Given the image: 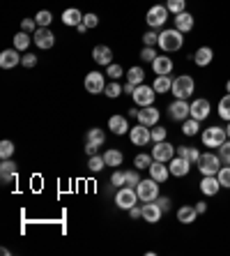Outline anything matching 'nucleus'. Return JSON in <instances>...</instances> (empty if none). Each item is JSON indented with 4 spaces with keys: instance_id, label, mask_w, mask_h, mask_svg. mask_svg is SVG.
<instances>
[{
    "instance_id": "obj_56",
    "label": "nucleus",
    "mask_w": 230,
    "mask_h": 256,
    "mask_svg": "<svg viewBox=\"0 0 230 256\" xmlns=\"http://www.w3.org/2000/svg\"><path fill=\"white\" fill-rule=\"evenodd\" d=\"M97 150H99V146H95V143H88V141H85V152H88L90 157L97 155Z\"/></svg>"
},
{
    "instance_id": "obj_18",
    "label": "nucleus",
    "mask_w": 230,
    "mask_h": 256,
    "mask_svg": "<svg viewBox=\"0 0 230 256\" xmlns=\"http://www.w3.org/2000/svg\"><path fill=\"white\" fill-rule=\"evenodd\" d=\"M18 62H21V56H18L16 48H5V51L0 54V67H2V70H14Z\"/></svg>"
},
{
    "instance_id": "obj_25",
    "label": "nucleus",
    "mask_w": 230,
    "mask_h": 256,
    "mask_svg": "<svg viewBox=\"0 0 230 256\" xmlns=\"http://www.w3.org/2000/svg\"><path fill=\"white\" fill-rule=\"evenodd\" d=\"M62 24L69 26V28H76V26L83 24V14L78 12L76 7H69V10H65V12H62Z\"/></svg>"
},
{
    "instance_id": "obj_58",
    "label": "nucleus",
    "mask_w": 230,
    "mask_h": 256,
    "mask_svg": "<svg viewBox=\"0 0 230 256\" xmlns=\"http://www.w3.org/2000/svg\"><path fill=\"white\" fill-rule=\"evenodd\" d=\"M134 90H136V86L127 81V84H124V88H122V92H127V95H134Z\"/></svg>"
},
{
    "instance_id": "obj_54",
    "label": "nucleus",
    "mask_w": 230,
    "mask_h": 256,
    "mask_svg": "<svg viewBox=\"0 0 230 256\" xmlns=\"http://www.w3.org/2000/svg\"><path fill=\"white\" fill-rule=\"evenodd\" d=\"M157 203H159V208L164 210V212H168V210H171V198H168V196L157 198Z\"/></svg>"
},
{
    "instance_id": "obj_19",
    "label": "nucleus",
    "mask_w": 230,
    "mask_h": 256,
    "mask_svg": "<svg viewBox=\"0 0 230 256\" xmlns=\"http://www.w3.org/2000/svg\"><path fill=\"white\" fill-rule=\"evenodd\" d=\"M161 214H164V210L159 208V203H145L143 206V220L148 222V224H157V222L161 220Z\"/></svg>"
},
{
    "instance_id": "obj_61",
    "label": "nucleus",
    "mask_w": 230,
    "mask_h": 256,
    "mask_svg": "<svg viewBox=\"0 0 230 256\" xmlns=\"http://www.w3.org/2000/svg\"><path fill=\"white\" fill-rule=\"evenodd\" d=\"M226 90H228V92H230V81H228V84H226Z\"/></svg>"
},
{
    "instance_id": "obj_59",
    "label": "nucleus",
    "mask_w": 230,
    "mask_h": 256,
    "mask_svg": "<svg viewBox=\"0 0 230 256\" xmlns=\"http://www.w3.org/2000/svg\"><path fill=\"white\" fill-rule=\"evenodd\" d=\"M129 118H138V111H136V108H129Z\"/></svg>"
},
{
    "instance_id": "obj_13",
    "label": "nucleus",
    "mask_w": 230,
    "mask_h": 256,
    "mask_svg": "<svg viewBox=\"0 0 230 256\" xmlns=\"http://www.w3.org/2000/svg\"><path fill=\"white\" fill-rule=\"evenodd\" d=\"M129 138H131V143H134V146H148L150 141H152V132L148 130V127L145 125H141V122H138V127H134V130H129Z\"/></svg>"
},
{
    "instance_id": "obj_40",
    "label": "nucleus",
    "mask_w": 230,
    "mask_h": 256,
    "mask_svg": "<svg viewBox=\"0 0 230 256\" xmlns=\"http://www.w3.org/2000/svg\"><path fill=\"white\" fill-rule=\"evenodd\" d=\"M217 178H219V182H221V187H226V190H230V166H228V164H226V166H221V168H219Z\"/></svg>"
},
{
    "instance_id": "obj_32",
    "label": "nucleus",
    "mask_w": 230,
    "mask_h": 256,
    "mask_svg": "<svg viewBox=\"0 0 230 256\" xmlns=\"http://www.w3.org/2000/svg\"><path fill=\"white\" fill-rule=\"evenodd\" d=\"M104 160H106V166H120V164L124 162V157H122V152H120V150L111 148V150H106V152H104Z\"/></svg>"
},
{
    "instance_id": "obj_35",
    "label": "nucleus",
    "mask_w": 230,
    "mask_h": 256,
    "mask_svg": "<svg viewBox=\"0 0 230 256\" xmlns=\"http://www.w3.org/2000/svg\"><path fill=\"white\" fill-rule=\"evenodd\" d=\"M143 78H145V72H143L141 67H131V70L127 72V81H129V84H134V86H141Z\"/></svg>"
},
{
    "instance_id": "obj_43",
    "label": "nucleus",
    "mask_w": 230,
    "mask_h": 256,
    "mask_svg": "<svg viewBox=\"0 0 230 256\" xmlns=\"http://www.w3.org/2000/svg\"><path fill=\"white\" fill-rule=\"evenodd\" d=\"M219 157H221V162H224V164H228V166H230V138L219 146Z\"/></svg>"
},
{
    "instance_id": "obj_29",
    "label": "nucleus",
    "mask_w": 230,
    "mask_h": 256,
    "mask_svg": "<svg viewBox=\"0 0 230 256\" xmlns=\"http://www.w3.org/2000/svg\"><path fill=\"white\" fill-rule=\"evenodd\" d=\"M212 58H214V51L210 46H201L198 51L194 54V62L198 67H207L210 62H212Z\"/></svg>"
},
{
    "instance_id": "obj_27",
    "label": "nucleus",
    "mask_w": 230,
    "mask_h": 256,
    "mask_svg": "<svg viewBox=\"0 0 230 256\" xmlns=\"http://www.w3.org/2000/svg\"><path fill=\"white\" fill-rule=\"evenodd\" d=\"M175 28L180 30V32H189V30H194V16H191L189 12L175 14Z\"/></svg>"
},
{
    "instance_id": "obj_57",
    "label": "nucleus",
    "mask_w": 230,
    "mask_h": 256,
    "mask_svg": "<svg viewBox=\"0 0 230 256\" xmlns=\"http://www.w3.org/2000/svg\"><path fill=\"white\" fill-rule=\"evenodd\" d=\"M196 210H198V214H205L207 212V203L205 201H198V203H196Z\"/></svg>"
},
{
    "instance_id": "obj_48",
    "label": "nucleus",
    "mask_w": 230,
    "mask_h": 256,
    "mask_svg": "<svg viewBox=\"0 0 230 256\" xmlns=\"http://www.w3.org/2000/svg\"><path fill=\"white\" fill-rule=\"evenodd\" d=\"M143 42H145V46H157V44H159V35L150 30V32H145V35H143Z\"/></svg>"
},
{
    "instance_id": "obj_51",
    "label": "nucleus",
    "mask_w": 230,
    "mask_h": 256,
    "mask_svg": "<svg viewBox=\"0 0 230 256\" xmlns=\"http://www.w3.org/2000/svg\"><path fill=\"white\" fill-rule=\"evenodd\" d=\"M21 30H23V32H35L37 21L35 18H23V21H21Z\"/></svg>"
},
{
    "instance_id": "obj_9",
    "label": "nucleus",
    "mask_w": 230,
    "mask_h": 256,
    "mask_svg": "<svg viewBox=\"0 0 230 256\" xmlns=\"http://www.w3.org/2000/svg\"><path fill=\"white\" fill-rule=\"evenodd\" d=\"M148 26L150 28H161V26L168 21V7L166 5H154L148 10Z\"/></svg>"
},
{
    "instance_id": "obj_4",
    "label": "nucleus",
    "mask_w": 230,
    "mask_h": 256,
    "mask_svg": "<svg viewBox=\"0 0 230 256\" xmlns=\"http://www.w3.org/2000/svg\"><path fill=\"white\" fill-rule=\"evenodd\" d=\"M136 192H138V201H143V203L157 201V198H159V182H157L154 178L141 180L138 187H136Z\"/></svg>"
},
{
    "instance_id": "obj_8",
    "label": "nucleus",
    "mask_w": 230,
    "mask_h": 256,
    "mask_svg": "<svg viewBox=\"0 0 230 256\" xmlns=\"http://www.w3.org/2000/svg\"><path fill=\"white\" fill-rule=\"evenodd\" d=\"M83 86H85V90H88L90 95H99V92L106 90V78H104V74H99V72H88Z\"/></svg>"
},
{
    "instance_id": "obj_28",
    "label": "nucleus",
    "mask_w": 230,
    "mask_h": 256,
    "mask_svg": "<svg viewBox=\"0 0 230 256\" xmlns=\"http://www.w3.org/2000/svg\"><path fill=\"white\" fill-rule=\"evenodd\" d=\"M177 155L184 157V160L194 166V164H198V160H201L203 152H198V148H194V146H180V148H177Z\"/></svg>"
},
{
    "instance_id": "obj_52",
    "label": "nucleus",
    "mask_w": 230,
    "mask_h": 256,
    "mask_svg": "<svg viewBox=\"0 0 230 256\" xmlns=\"http://www.w3.org/2000/svg\"><path fill=\"white\" fill-rule=\"evenodd\" d=\"M106 74L111 78H120V76H122V67H120V65H113V62H111V65H108V70H106Z\"/></svg>"
},
{
    "instance_id": "obj_31",
    "label": "nucleus",
    "mask_w": 230,
    "mask_h": 256,
    "mask_svg": "<svg viewBox=\"0 0 230 256\" xmlns=\"http://www.w3.org/2000/svg\"><path fill=\"white\" fill-rule=\"evenodd\" d=\"M85 141L88 143H95V146H104V141H106V134H104V130H99V127H92V130H88V136H85Z\"/></svg>"
},
{
    "instance_id": "obj_6",
    "label": "nucleus",
    "mask_w": 230,
    "mask_h": 256,
    "mask_svg": "<svg viewBox=\"0 0 230 256\" xmlns=\"http://www.w3.org/2000/svg\"><path fill=\"white\" fill-rule=\"evenodd\" d=\"M136 201H138V192H136V187H120L118 194H115V203H118V208L122 210H129L136 206Z\"/></svg>"
},
{
    "instance_id": "obj_39",
    "label": "nucleus",
    "mask_w": 230,
    "mask_h": 256,
    "mask_svg": "<svg viewBox=\"0 0 230 256\" xmlns=\"http://www.w3.org/2000/svg\"><path fill=\"white\" fill-rule=\"evenodd\" d=\"M104 166H106V160H104V155H92V157H90L88 168H90L92 173H99Z\"/></svg>"
},
{
    "instance_id": "obj_44",
    "label": "nucleus",
    "mask_w": 230,
    "mask_h": 256,
    "mask_svg": "<svg viewBox=\"0 0 230 256\" xmlns=\"http://www.w3.org/2000/svg\"><path fill=\"white\" fill-rule=\"evenodd\" d=\"M14 143L12 141H2L0 143V157H2V160H9V157L14 155Z\"/></svg>"
},
{
    "instance_id": "obj_10",
    "label": "nucleus",
    "mask_w": 230,
    "mask_h": 256,
    "mask_svg": "<svg viewBox=\"0 0 230 256\" xmlns=\"http://www.w3.org/2000/svg\"><path fill=\"white\" fill-rule=\"evenodd\" d=\"M152 157L157 162H168L175 157V146H171L168 141H161V143H154V148H152Z\"/></svg>"
},
{
    "instance_id": "obj_17",
    "label": "nucleus",
    "mask_w": 230,
    "mask_h": 256,
    "mask_svg": "<svg viewBox=\"0 0 230 256\" xmlns=\"http://www.w3.org/2000/svg\"><path fill=\"white\" fill-rule=\"evenodd\" d=\"M210 111H212V106H210V102L207 100H196V102H191V118H196V120H205L207 116H210Z\"/></svg>"
},
{
    "instance_id": "obj_47",
    "label": "nucleus",
    "mask_w": 230,
    "mask_h": 256,
    "mask_svg": "<svg viewBox=\"0 0 230 256\" xmlns=\"http://www.w3.org/2000/svg\"><path fill=\"white\" fill-rule=\"evenodd\" d=\"M150 132H152V141H154V143L166 141V130H164V127H157V125H154Z\"/></svg>"
},
{
    "instance_id": "obj_55",
    "label": "nucleus",
    "mask_w": 230,
    "mask_h": 256,
    "mask_svg": "<svg viewBox=\"0 0 230 256\" xmlns=\"http://www.w3.org/2000/svg\"><path fill=\"white\" fill-rule=\"evenodd\" d=\"M129 217H131V220H141V217H143V208H138V206L129 208Z\"/></svg>"
},
{
    "instance_id": "obj_20",
    "label": "nucleus",
    "mask_w": 230,
    "mask_h": 256,
    "mask_svg": "<svg viewBox=\"0 0 230 256\" xmlns=\"http://www.w3.org/2000/svg\"><path fill=\"white\" fill-rule=\"evenodd\" d=\"M168 176H171V168L166 166V162H157V160H154L152 166H150V178H154L161 185V182H166V178H168Z\"/></svg>"
},
{
    "instance_id": "obj_12",
    "label": "nucleus",
    "mask_w": 230,
    "mask_h": 256,
    "mask_svg": "<svg viewBox=\"0 0 230 256\" xmlns=\"http://www.w3.org/2000/svg\"><path fill=\"white\" fill-rule=\"evenodd\" d=\"M168 111H171V118L173 120L184 122V120L191 116V104H187V100H175L171 106H168Z\"/></svg>"
},
{
    "instance_id": "obj_60",
    "label": "nucleus",
    "mask_w": 230,
    "mask_h": 256,
    "mask_svg": "<svg viewBox=\"0 0 230 256\" xmlns=\"http://www.w3.org/2000/svg\"><path fill=\"white\" fill-rule=\"evenodd\" d=\"M226 132H228V138H230V120H228V127H226Z\"/></svg>"
},
{
    "instance_id": "obj_14",
    "label": "nucleus",
    "mask_w": 230,
    "mask_h": 256,
    "mask_svg": "<svg viewBox=\"0 0 230 256\" xmlns=\"http://www.w3.org/2000/svg\"><path fill=\"white\" fill-rule=\"evenodd\" d=\"M159 108H154V106H143L141 111H138V122L145 127H154L157 122H159Z\"/></svg>"
},
{
    "instance_id": "obj_2",
    "label": "nucleus",
    "mask_w": 230,
    "mask_h": 256,
    "mask_svg": "<svg viewBox=\"0 0 230 256\" xmlns=\"http://www.w3.org/2000/svg\"><path fill=\"white\" fill-rule=\"evenodd\" d=\"M194 88H196V81L187 74H180V76L173 78V88L171 92L175 95V100H189L194 95Z\"/></svg>"
},
{
    "instance_id": "obj_26",
    "label": "nucleus",
    "mask_w": 230,
    "mask_h": 256,
    "mask_svg": "<svg viewBox=\"0 0 230 256\" xmlns=\"http://www.w3.org/2000/svg\"><path fill=\"white\" fill-rule=\"evenodd\" d=\"M196 217H198L196 206H182V208L177 210V222H180V224H194Z\"/></svg>"
},
{
    "instance_id": "obj_46",
    "label": "nucleus",
    "mask_w": 230,
    "mask_h": 256,
    "mask_svg": "<svg viewBox=\"0 0 230 256\" xmlns=\"http://www.w3.org/2000/svg\"><path fill=\"white\" fill-rule=\"evenodd\" d=\"M83 26H85V28H97V26H99V16H97V14H83Z\"/></svg>"
},
{
    "instance_id": "obj_45",
    "label": "nucleus",
    "mask_w": 230,
    "mask_h": 256,
    "mask_svg": "<svg viewBox=\"0 0 230 256\" xmlns=\"http://www.w3.org/2000/svg\"><path fill=\"white\" fill-rule=\"evenodd\" d=\"M104 92H106V97L115 100V97L122 95V86H120L118 81H113V84H108V86H106V90H104Z\"/></svg>"
},
{
    "instance_id": "obj_5",
    "label": "nucleus",
    "mask_w": 230,
    "mask_h": 256,
    "mask_svg": "<svg viewBox=\"0 0 230 256\" xmlns=\"http://www.w3.org/2000/svg\"><path fill=\"white\" fill-rule=\"evenodd\" d=\"M221 164H224V162H221L219 152H203L201 160H198V168H201L203 176H217Z\"/></svg>"
},
{
    "instance_id": "obj_50",
    "label": "nucleus",
    "mask_w": 230,
    "mask_h": 256,
    "mask_svg": "<svg viewBox=\"0 0 230 256\" xmlns=\"http://www.w3.org/2000/svg\"><path fill=\"white\" fill-rule=\"evenodd\" d=\"M111 185L113 187H124V171H113Z\"/></svg>"
},
{
    "instance_id": "obj_36",
    "label": "nucleus",
    "mask_w": 230,
    "mask_h": 256,
    "mask_svg": "<svg viewBox=\"0 0 230 256\" xmlns=\"http://www.w3.org/2000/svg\"><path fill=\"white\" fill-rule=\"evenodd\" d=\"M219 118L230 120V92L219 100Z\"/></svg>"
},
{
    "instance_id": "obj_21",
    "label": "nucleus",
    "mask_w": 230,
    "mask_h": 256,
    "mask_svg": "<svg viewBox=\"0 0 230 256\" xmlns=\"http://www.w3.org/2000/svg\"><path fill=\"white\" fill-rule=\"evenodd\" d=\"M0 180H2V185H9L12 180H16V164L9 160H2L0 164Z\"/></svg>"
},
{
    "instance_id": "obj_42",
    "label": "nucleus",
    "mask_w": 230,
    "mask_h": 256,
    "mask_svg": "<svg viewBox=\"0 0 230 256\" xmlns=\"http://www.w3.org/2000/svg\"><path fill=\"white\" fill-rule=\"evenodd\" d=\"M184 5H187V0H166V7H168V12H173V14L184 12Z\"/></svg>"
},
{
    "instance_id": "obj_22",
    "label": "nucleus",
    "mask_w": 230,
    "mask_h": 256,
    "mask_svg": "<svg viewBox=\"0 0 230 256\" xmlns=\"http://www.w3.org/2000/svg\"><path fill=\"white\" fill-rule=\"evenodd\" d=\"M92 58H95L97 65H111V60H113V51L108 46H104V44H99V46L92 48Z\"/></svg>"
},
{
    "instance_id": "obj_11",
    "label": "nucleus",
    "mask_w": 230,
    "mask_h": 256,
    "mask_svg": "<svg viewBox=\"0 0 230 256\" xmlns=\"http://www.w3.org/2000/svg\"><path fill=\"white\" fill-rule=\"evenodd\" d=\"M32 42L37 44V48H51L55 44V35L51 32V28H37L32 32Z\"/></svg>"
},
{
    "instance_id": "obj_30",
    "label": "nucleus",
    "mask_w": 230,
    "mask_h": 256,
    "mask_svg": "<svg viewBox=\"0 0 230 256\" xmlns=\"http://www.w3.org/2000/svg\"><path fill=\"white\" fill-rule=\"evenodd\" d=\"M152 88L157 95H166V92H171V88H173V78L168 76V74H161V76L154 78Z\"/></svg>"
},
{
    "instance_id": "obj_24",
    "label": "nucleus",
    "mask_w": 230,
    "mask_h": 256,
    "mask_svg": "<svg viewBox=\"0 0 230 256\" xmlns=\"http://www.w3.org/2000/svg\"><path fill=\"white\" fill-rule=\"evenodd\" d=\"M108 130L113 132V134H118V136H122L124 132H129V122H127V118L124 116H111V120H108Z\"/></svg>"
},
{
    "instance_id": "obj_23",
    "label": "nucleus",
    "mask_w": 230,
    "mask_h": 256,
    "mask_svg": "<svg viewBox=\"0 0 230 256\" xmlns=\"http://www.w3.org/2000/svg\"><path fill=\"white\" fill-rule=\"evenodd\" d=\"M152 70L157 76H161V74H171L173 72V60L168 58V56H157L152 62Z\"/></svg>"
},
{
    "instance_id": "obj_53",
    "label": "nucleus",
    "mask_w": 230,
    "mask_h": 256,
    "mask_svg": "<svg viewBox=\"0 0 230 256\" xmlns=\"http://www.w3.org/2000/svg\"><path fill=\"white\" fill-rule=\"evenodd\" d=\"M21 65L28 67V70H32V67L37 65V56H23V58H21Z\"/></svg>"
},
{
    "instance_id": "obj_3",
    "label": "nucleus",
    "mask_w": 230,
    "mask_h": 256,
    "mask_svg": "<svg viewBox=\"0 0 230 256\" xmlns=\"http://www.w3.org/2000/svg\"><path fill=\"white\" fill-rule=\"evenodd\" d=\"M201 141L205 148H219L224 141H228V132H226V127H207V130H203L201 134Z\"/></svg>"
},
{
    "instance_id": "obj_49",
    "label": "nucleus",
    "mask_w": 230,
    "mask_h": 256,
    "mask_svg": "<svg viewBox=\"0 0 230 256\" xmlns=\"http://www.w3.org/2000/svg\"><path fill=\"white\" fill-rule=\"evenodd\" d=\"M141 58L145 60V62H154V58H157V51H154V46H145L141 51Z\"/></svg>"
},
{
    "instance_id": "obj_7",
    "label": "nucleus",
    "mask_w": 230,
    "mask_h": 256,
    "mask_svg": "<svg viewBox=\"0 0 230 256\" xmlns=\"http://www.w3.org/2000/svg\"><path fill=\"white\" fill-rule=\"evenodd\" d=\"M134 102H136V106H152L154 104V97H157V92H154V88L152 86H145V84H141V86H136V90H134Z\"/></svg>"
},
{
    "instance_id": "obj_41",
    "label": "nucleus",
    "mask_w": 230,
    "mask_h": 256,
    "mask_svg": "<svg viewBox=\"0 0 230 256\" xmlns=\"http://www.w3.org/2000/svg\"><path fill=\"white\" fill-rule=\"evenodd\" d=\"M152 162H154L152 155H145V152H143V155H138L134 160V164H136V168H150L152 166Z\"/></svg>"
},
{
    "instance_id": "obj_33",
    "label": "nucleus",
    "mask_w": 230,
    "mask_h": 256,
    "mask_svg": "<svg viewBox=\"0 0 230 256\" xmlns=\"http://www.w3.org/2000/svg\"><path fill=\"white\" fill-rule=\"evenodd\" d=\"M198 130H201V120L191 118V116L182 122V132L187 134V136H196V134H198Z\"/></svg>"
},
{
    "instance_id": "obj_34",
    "label": "nucleus",
    "mask_w": 230,
    "mask_h": 256,
    "mask_svg": "<svg viewBox=\"0 0 230 256\" xmlns=\"http://www.w3.org/2000/svg\"><path fill=\"white\" fill-rule=\"evenodd\" d=\"M30 42H32V37H30L28 32H23V30L14 35V48H16V51H25V48L30 46Z\"/></svg>"
},
{
    "instance_id": "obj_38",
    "label": "nucleus",
    "mask_w": 230,
    "mask_h": 256,
    "mask_svg": "<svg viewBox=\"0 0 230 256\" xmlns=\"http://www.w3.org/2000/svg\"><path fill=\"white\" fill-rule=\"evenodd\" d=\"M141 182V176H138V168H131V171H124V185L127 187H138Z\"/></svg>"
},
{
    "instance_id": "obj_37",
    "label": "nucleus",
    "mask_w": 230,
    "mask_h": 256,
    "mask_svg": "<svg viewBox=\"0 0 230 256\" xmlns=\"http://www.w3.org/2000/svg\"><path fill=\"white\" fill-rule=\"evenodd\" d=\"M35 21H37V26H39V28H48V26H51V21H53V14L48 12V10H41V12H37Z\"/></svg>"
},
{
    "instance_id": "obj_16",
    "label": "nucleus",
    "mask_w": 230,
    "mask_h": 256,
    "mask_svg": "<svg viewBox=\"0 0 230 256\" xmlns=\"http://www.w3.org/2000/svg\"><path fill=\"white\" fill-rule=\"evenodd\" d=\"M219 190H221V182H219L217 176H203V180H201L203 196H217Z\"/></svg>"
},
{
    "instance_id": "obj_1",
    "label": "nucleus",
    "mask_w": 230,
    "mask_h": 256,
    "mask_svg": "<svg viewBox=\"0 0 230 256\" xmlns=\"http://www.w3.org/2000/svg\"><path fill=\"white\" fill-rule=\"evenodd\" d=\"M184 32H180L177 28H171V30H161L159 35V44L157 46L161 48V51H166V54H175V51H180V48L184 46Z\"/></svg>"
},
{
    "instance_id": "obj_15",
    "label": "nucleus",
    "mask_w": 230,
    "mask_h": 256,
    "mask_svg": "<svg viewBox=\"0 0 230 256\" xmlns=\"http://www.w3.org/2000/svg\"><path fill=\"white\" fill-rule=\"evenodd\" d=\"M168 168H171V176H175V178H184L187 173H189V168H191V164L184 157H180V155H175L171 162H168Z\"/></svg>"
}]
</instances>
